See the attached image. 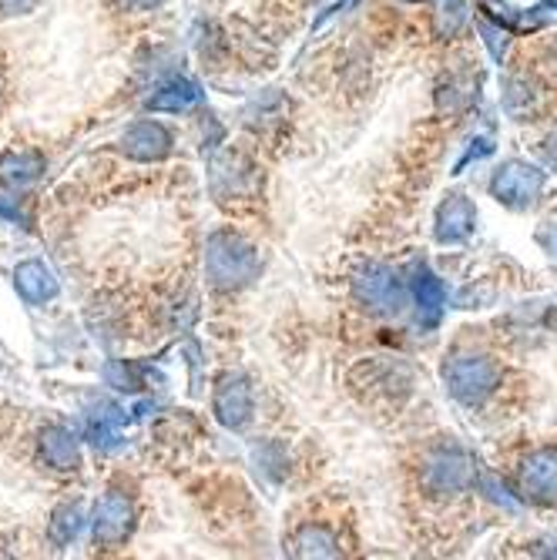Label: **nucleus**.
<instances>
[{
  "instance_id": "39448f33",
  "label": "nucleus",
  "mask_w": 557,
  "mask_h": 560,
  "mask_svg": "<svg viewBox=\"0 0 557 560\" xmlns=\"http://www.w3.org/2000/svg\"><path fill=\"white\" fill-rule=\"evenodd\" d=\"M544 172L537 165H527L521 159L503 162L494 178H490V191L497 201H503L508 209H527L537 201V195L544 191Z\"/></svg>"
},
{
  "instance_id": "5701e85b",
  "label": "nucleus",
  "mask_w": 557,
  "mask_h": 560,
  "mask_svg": "<svg viewBox=\"0 0 557 560\" xmlns=\"http://www.w3.org/2000/svg\"><path fill=\"white\" fill-rule=\"evenodd\" d=\"M547 159H550V162L557 165V131H554V135L547 138Z\"/></svg>"
},
{
  "instance_id": "4be33fe9",
  "label": "nucleus",
  "mask_w": 557,
  "mask_h": 560,
  "mask_svg": "<svg viewBox=\"0 0 557 560\" xmlns=\"http://www.w3.org/2000/svg\"><path fill=\"white\" fill-rule=\"evenodd\" d=\"M541 242H547V248H550V252H557V225H550V229L541 235Z\"/></svg>"
},
{
  "instance_id": "f257e3e1",
  "label": "nucleus",
  "mask_w": 557,
  "mask_h": 560,
  "mask_svg": "<svg viewBox=\"0 0 557 560\" xmlns=\"http://www.w3.org/2000/svg\"><path fill=\"white\" fill-rule=\"evenodd\" d=\"M206 276L216 289H242L259 276V252L235 232H216L206 245Z\"/></svg>"
},
{
  "instance_id": "4468645a",
  "label": "nucleus",
  "mask_w": 557,
  "mask_h": 560,
  "mask_svg": "<svg viewBox=\"0 0 557 560\" xmlns=\"http://www.w3.org/2000/svg\"><path fill=\"white\" fill-rule=\"evenodd\" d=\"M125 413L118 410V406H101V410H94L84 423V436L94 450L101 453H112L121 446L125 440Z\"/></svg>"
},
{
  "instance_id": "412c9836",
  "label": "nucleus",
  "mask_w": 557,
  "mask_h": 560,
  "mask_svg": "<svg viewBox=\"0 0 557 560\" xmlns=\"http://www.w3.org/2000/svg\"><path fill=\"white\" fill-rule=\"evenodd\" d=\"M125 8H138V11H151V8H159L162 0H121Z\"/></svg>"
},
{
  "instance_id": "f8f14e48",
  "label": "nucleus",
  "mask_w": 557,
  "mask_h": 560,
  "mask_svg": "<svg viewBox=\"0 0 557 560\" xmlns=\"http://www.w3.org/2000/svg\"><path fill=\"white\" fill-rule=\"evenodd\" d=\"M477 209L467 195H446V201L437 209V238L440 242H464L474 232Z\"/></svg>"
},
{
  "instance_id": "9b49d317",
  "label": "nucleus",
  "mask_w": 557,
  "mask_h": 560,
  "mask_svg": "<svg viewBox=\"0 0 557 560\" xmlns=\"http://www.w3.org/2000/svg\"><path fill=\"white\" fill-rule=\"evenodd\" d=\"M44 175V155L34 148H11L0 155V185L8 191H27Z\"/></svg>"
},
{
  "instance_id": "aec40b11",
  "label": "nucleus",
  "mask_w": 557,
  "mask_h": 560,
  "mask_svg": "<svg viewBox=\"0 0 557 560\" xmlns=\"http://www.w3.org/2000/svg\"><path fill=\"white\" fill-rule=\"evenodd\" d=\"M40 0H0V18H18V14H31Z\"/></svg>"
},
{
  "instance_id": "1a4fd4ad",
  "label": "nucleus",
  "mask_w": 557,
  "mask_h": 560,
  "mask_svg": "<svg viewBox=\"0 0 557 560\" xmlns=\"http://www.w3.org/2000/svg\"><path fill=\"white\" fill-rule=\"evenodd\" d=\"M118 148L125 151L128 159H135V162H162L172 151V135L159 121H135L121 135Z\"/></svg>"
},
{
  "instance_id": "f03ea898",
  "label": "nucleus",
  "mask_w": 557,
  "mask_h": 560,
  "mask_svg": "<svg viewBox=\"0 0 557 560\" xmlns=\"http://www.w3.org/2000/svg\"><path fill=\"white\" fill-rule=\"evenodd\" d=\"M497 380L500 373L484 352H453L443 363V383L450 396L461 399L464 406H480L497 389Z\"/></svg>"
},
{
  "instance_id": "6e6552de",
  "label": "nucleus",
  "mask_w": 557,
  "mask_h": 560,
  "mask_svg": "<svg viewBox=\"0 0 557 560\" xmlns=\"http://www.w3.org/2000/svg\"><path fill=\"white\" fill-rule=\"evenodd\" d=\"M521 490L534 503L557 506V450H537L521 467Z\"/></svg>"
},
{
  "instance_id": "dca6fc26",
  "label": "nucleus",
  "mask_w": 557,
  "mask_h": 560,
  "mask_svg": "<svg viewBox=\"0 0 557 560\" xmlns=\"http://www.w3.org/2000/svg\"><path fill=\"white\" fill-rule=\"evenodd\" d=\"M410 289H414V299H417V310H420V313L437 316V313H440V305L446 302V285H443V279H437L427 266L414 269Z\"/></svg>"
},
{
  "instance_id": "6ab92c4d",
  "label": "nucleus",
  "mask_w": 557,
  "mask_h": 560,
  "mask_svg": "<svg viewBox=\"0 0 557 560\" xmlns=\"http://www.w3.org/2000/svg\"><path fill=\"white\" fill-rule=\"evenodd\" d=\"M437 18H440V31L443 34H453V31H457L467 21V4H464V0H440Z\"/></svg>"
},
{
  "instance_id": "2eb2a0df",
  "label": "nucleus",
  "mask_w": 557,
  "mask_h": 560,
  "mask_svg": "<svg viewBox=\"0 0 557 560\" xmlns=\"http://www.w3.org/2000/svg\"><path fill=\"white\" fill-rule=\"evenodd\" d=\"M198 101H201L198 84H192L185 78H172V81H165L155 94L148 97V108L151 112H172V115H178V112L195 108Z\"/></svg>"
},
{
  "instance_id": "f3484780",
  "label": "nucleus",
  "mask_w": 557,
  "mask_h": 560,
  "mask_svg": "<svg viewBox=\"0 0 557 560\" xmlns=\"http://www.w3.org/2000/svg\"><path fill=\"white\" fill-rule=\"evenodd\" d=\"M292 553H299V557H336L339 540L326 527H302L292 540Z\"/></svg>"
},
{
  "instance_id": "20e7f679",
  "label": "nucleus",
  "mask_w": 557,
  "mask_h": 560,
  "mask_svg": "<svg viewBox=\"0 0 557 560\" xmlns=\"http://www.w3.org/2000/svg\"><path fill=\"white\" fill-rule=\"evenodd\" d=\"M420 483L433 497H453V493H461L474 483V460L457 446L433 450L423 460Z\"/></svg>"
},
{
  "instance_id": "0eeeda50",
  "label": "nucleus",
  "mask_w": 557,
  "mask_h": 560,
  "mask_svg": "<svg viewBox=\"0 0 557 560\" xmlns=\"http://www.w3.org/2000/svg\"><path fill=\"white\" fill-rule=\"evenodd\" d=\"M216 420L229 430H242L252 420V386L242 376H222L212 396Z\"/></svg>"
},
{
  "instance_id": "ddd939ff",
  "label": "nucleus",
  "mask_w": 557,
  "mask_h": 560,
  "mask_svg": "<svg viewBox=\"0 0 557 560\" xmlns=\"http://www.w3.org/2000/svg\"><path fill=\"white\" fill-rule=\"evenodd\" d=\"M14 289L27 305H44L61 292L55 272H50V266H44L40 259H27L14 269Z\"/></svg>"
},
{
  "instance_id": "9d476101",
  "label": "nucleus",
  "mask_w": 557,
  "mask_h": 560,
  "mask_svg": "<svg viewBox=\"0 0 557 560\" xmlns=\"http://www.w3.org/2000/svg\"><path fill=\"white\" fill-rule=\"evenodd\" d=\"M37 453L40 460L58 470V474H74L81 467V450H78V436L68 427L50 423L37 433Z\"/></svg>"
},
{
  "instance_id": "423d86ee",
  "label": "nucleus",
  "mask_w": 557,
  "mask_h": 560,
  "mask_svg": "<svg viewBox=\"0 0 557 560\" xmlns=\"http://www.w3.org/2000/svg\"><path fill=\"white\" fill-rule=\"evenodd\" d=\"M352 295H357L370 313H383V316L399 313L403 299H407L396 272L380 262H370L367 269L357 272V279H352Z\"/></svg>"
},
{
  "instance_id": "a211bd4d",
  "label": "nucleus",
  "mask_w": 557,
  "mask_h": 560,
  "mask_svg": "<svg viewBox=\"0 0 557 560\" xmlns=\"http://www.w3.org/2000/svg\"><path fill=\"white\" fill-rule=\"evenodd\" d=\"M81 524H84L81 503H61L58 511H55V517H50L47 534H50V540H55V547H68V544H74Z\"/></svg>"
},
{
  "instance_id": "7ed1b4c3",
  "label": "nucleus",
  "mask_w": 557,
  "mask_h": 560,
  "mask_svg": "<svg viewBox=\"0 0 557 560\" xmlns=\"http://www.w3.org/2000/svg\"><path fill=\"white\" fill-rule=\"evenodd\" d=\"M135 521H138V511H135L131 493H125L121 487H108L105 497L97 500L94 517H91L94 544H97V547H105V550L121 547V544L131 537Z\"/></svg>"
}]
</instances>
